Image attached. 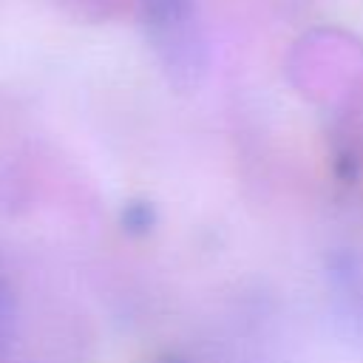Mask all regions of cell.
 Here are the masks:
<instances>
[{"label": "cell", "instance_id": "cell-1", "mask_svg": "<svg viewBox=\"0 0 363 363\" xmlns=\"http://www.w3.org/2000/svg\"><path fill=\"white\" fill-rule=\"evenodd\" d=\"M193 0H142L147 37L173 79H193L201 65Z\"/></svg>", "mask_w": 363, "mask_h": 363}, {"label": "cell", "instance_id": "cell-2", "mask_svg": "<svg viewBox=\"0 0 363 363\" xmlns=\"http://www.w3.org/2000/svg\"><path fill=\"white\" fill-rule=\"evenodd\" d=\"M122 224L130 230V233H147L150 230V224H153V210H150V204H128L125 207V213H122Z\"/></svg>", "mask_w": 363, "mask_h": 363}, {"label": "cell", "instance_id": "cell-3", "mask_svg": "<svg viewBox=\"0 0 363 363\" xmlns=\"http://www.w3.org/2000/svg\"><path fill=\"white\" fill-rule=\"evenodd\" d=\"M9 326H11V295H9V286L0 275V349L9 337Z\"/></svg>", "mask_w": 363, "mask_h": 363}]
</instances>
